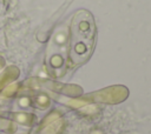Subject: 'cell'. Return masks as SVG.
Here are the masks:
<instances>
[{
    "label": "cell",
    "instance_id": "cell-1",
    "mask_svg": "<svg viewBox=\"0 0 151 134\" xmlns=\"http://www.w3.org/2000/svg\"><path fill=\"white\" fill-rule=\"evenodd\" d=\"M73 32V56L77 63H81L90 56L94 41V24L88 12L80 11L78 13Z\"/></svg>",
    "mask_w": 151,
    "mask_h": 134
}]
</instances>
